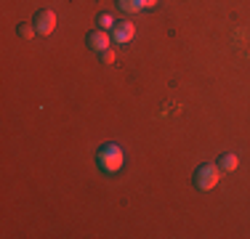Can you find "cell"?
Masks as SVG:
<instances>
[{
	"label": "cell",
	"mask_w": 250,
	"mask_h": 239,
	"mask_svg": "<svg viewBox=\"0 0 250 239\" xmlns=\"http://www.w3.org/2000/svg\"><path fill=\"white\" fill-rule=\"evenodd\" d=\"M123 149L117 146V143H106V146H101V152H99V167L104 173H117L123 167Z\"/></svg>",
	"instance_id": "obj_1"
},
{
	"label": "cell",
	"mask_w": 250,
	"mask_h": 239,
	"mask_svg": "<svg viewBox=\"0 0 250 239\" xmlns=\"http://www.w3.org/2000/svg\"><path fill=\"white\" fill-rule=\"evenodd\" d=\"M218 165H200L194 173V189L197 191H210L218 183Z\"/></svg>",
	"instance_id": "obj_2"
},
{
	"label": "cell",
	"mask_w": 250,
	"mask_h": 239,
	"mask_svg": "<svg viewBox=\"0 0 250 239\" xmlns=\"http://www.w3.org/2000/svg\"><path fill=\"white\" fill-rule=\"evenodd\" d=\"M136 38V27L130 21H117L112 29V43H130Z\"/></svg>",
	"instance_id": "obj_5"
},
{
	"label": "cell",
	"mask_w": 250,
	"mask_h": 239,
	"mask_svg": "<svg viewBox=\"0 0 250 239\" xmlns=\"http://www.w3.org/2000/svg\"><path fill=\"white\" fill-rule=\"evenodd\" d=\"M117 5H120L125 14H136V11H141V3H139V0H117Z\"/></svg>",
	"instance_id": "obj_7"
},
{
	"label": "cell",
	"mask_w": 250,
	"mask_h": 239,
	"mask_svg": "<svg viewBox=\"0 0 250 239\" xmlns=\"http://www.w3.org/2000/svg\"><path fill=\"white\" fill-rule=\"evenodd\" d=\"M115 16H112V14H101L99 16V29H115Z\"/></svg>",
	"instance_id": "obj_9"
},
{
	"label": "cell",
	"mask_w": 250,
	"mask_h": 239,
	"mask_svg": "<svg viewBox=\"0 0 250 239\" xmlns=\"http://www.w3.org/2000/svg\"><path fill=\"white\" fill-rule=\"evenodd\" d=\"M216 165H218V170L231 173V170H237V167H240V157H237V154H221Z\"/></svg>",
	"instance_id": "obj_6"
},
{
	"label": "cell",
	"mask_w": 250,
	"mask_h": 239,
	"mask_svg": "<svg viewBox=\"0 0 250 239\" xmlns=\"http://www.w3.org/2000/svg\"><path fill=\"white\" fill-rule=\"evenodd\" d=\"M35 35H38L35 24H21V27H19V38H21V40H32Z\"/></svg>",
	"instance_id": "obj_8"
},
{
	"label": "cell",
	"mask_w": 250,
	"mask_h": 239,
	"mask_svg": "<svg viewBox=\"0 0 250 239\" xmlns=\"http://www.w3.org/2000/svg\"><path fill=\"white\" fill-rule=\"evenodd\" d=\"M141 3V8H154V5H157V0H139Z\"/></svg>",
	"instance_id": "obj_11"
},
{
	"label": "cell",
	"mask_w": 250,
	"mask_h": 239,
	"mask_svg": "<svg viewBox=\"0 0 250 239\" xmlns=\"http://www.w3.org/2000/svg\"><path fill=\"white\" fill-rule=\"evenodd\" d=\"M99 56H101V61H104V64H115V51H112V48H106V51H101Z\"/></svg>",
	"instance_id": "obj_10"
},
{
	"label": "cell",
	"mask_w": 250,
	"mask_h": 239,
	"mask_svg": "<svg viewBox=\"0 0 250 239\" xmlns=\"http://www.w3.org/2000/svg\"><path fill=\"white\" fill-rule=\"evenodd\" d=\"M85 43L91 51H106V48H112V35H106V29H93V32H88V38H85Z\"/></svg>",
	"instance_id": "obj_4"
},
{
	"label": "cell",
	"mask_w": 250,
	"mask_h": 239,
	"mask_svg": "<svg viewBox=\"0 0 250 239\" xmlns=\"http://www.w3.org/2000/svg\"><path fill=\"white\" fill-rule=\"evenodd\" d=\"M32 24H35V29H38V35H51L53 29H56V14L53 11H38L35 14V19H32Z\"/></svg>",
	"instance_id": "obj_3"
}]
</instances>
